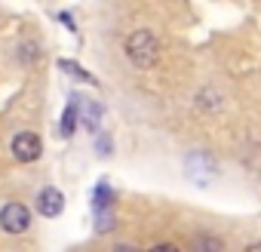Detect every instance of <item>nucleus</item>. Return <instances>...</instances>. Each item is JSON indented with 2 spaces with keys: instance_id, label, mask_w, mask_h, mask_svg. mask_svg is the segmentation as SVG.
<instances>
[{
  "instance_id": "1",
  "label": "nucleus",
  "mask_w": 261,
  "mask_h": 252,
  "mask_svg": "<svg viewBox=\"0 0 261 252\" xmlns=\"http://www.w3.org/2000/svg\"><path fill=\"white\" fill-rule=\"evenodd\" d=\"M123 49H126V59L136 68H142V71H148V68H154L160 62V40L148 28H139V31L129 34Z\"/></svg>"
},
{
  "instance_id": "2",
  "label": "nucleus",
  "mask_w": 261,
  "mask_h": 252,
  "mask_svg": "<svg viewBox=\"0 0 261 252\" xmlns=\"http://www.w3.org/2000/svg\"><path fill=\"white\" fill-rule=\"evenodd\" d=\"M0 228L7 234H25L31 228V209L19 200H10L0 206Z\"/></svg>"
},
{
  "instance_id": "3",
  "label": "nucleus",
  "mask_w": 261,
  "mask_h": 252,
  "mask_svg": "<svg viewBox=\"0 0 261 252\" xmlns=\"http://www.w3.org/2000/svg\"><path fill=\"white\" fill-rule=\"evenodd\" d=\"M185 172H188V179L197 185V188H206V185H212V179H215V160L209 157V154H191L188 160H185Z\"/></svg>"
},
{
  "instance_id": "4",
  "label": "nucleus",
  "mask_w": 261,
  "mask_h": 252,
  "mask_svg": "<svg viewBox=\"0 0 261 252\" xmlns=\"http://www.w3.org/2000/svg\"><path fill=\"white\" fill-rule=\"evenodd\" d=\"M10 148H13V157L19 163H34V160H40V151H43L37 133H19V136H13Z\"/></svg>"
},
{
  "instance_id": "5",
  "label": "nucleus",
  "mask_w": 261,
  "mask_h": 252,
  "mask_svg": "<svg viewBox=\"0 0 261 252\" xmlns=\"http://www.w3.org/2000/svg\"><path fill=\"white\" fill-rule=\"evenodd\" d=\"M62 209H65V194L59 188H43L37 194V212L43 218H56V215H62Z\"/></svg>"
},
{
  "instance_id": "6",
  "label": "nucleus",
  "mask_w": 261,
  "mask_h": 252,
  "mask_svg": "<svg viewBox=\"0 0 261 252\" xmlns=\"http://www.w3.org/2000/svg\"><path fill=\"white\" fill-rule=\"evenodd\" d=\"M105 209H114V191L108 182H98L92 191V212H105Z\"/></svg>"
},
{
  "instance_id": "7",
  "label": "nucleus",
  "mask_w": 261,
  "mask_h": 252,
  "mask_svg": "<svg viewBox=\"0 0 261 252\" xmlns=\"http://www.w3.org/2000/svg\"><path fill=\"white\" fill-rule=\"evenodd\" d=\"M77 108H80V98H77V95H71L68 111L62 114V126H59L65 139H71V136H74V130H77Z\"/></svg>"
},
{
  "instance_id": "8",
  "label": "nucleus",
  "mask_w": 261,
  "mask_h": 252,
  "mask_svg": "<svg viewBox=\"0 0 261 252\" xmlns=\"http://www.w3.org/2000/svg\"><path fill=\"white\" fill-rule=\"evenodd\" d=\"M221 237L215 234H197L194 237V252H221Z\"/></svg>"
},
{
  "instance_id": "9",
  "label": "nucleus",
  "mask_w": 261,
  "mask_h": 252,
  "mask_svg": "<svg viewBox=\"0 0 261 252\" xmlns=\"http://www.w3.org/2000/svg\"><path fill=\"white\" fill-rule=\"evenodd\" d=\"M114 228V209H105V212H95V231L105 234Z\"/></svg>"
},
{
  "instance_id": "10",
  "label": "nucleus",
  "mask_w": 261,
  "mask_h": 252,
  "mask_svg": "<svg viewBox=\"0 0 261 252\" xmlns=\"http://www.w3.org/2000/svg\"><path fill=\"white\" fill-rule=\"evenodd\" d=\"M59 68H62V71H71L77 80H89V83H92V77H89L80 65H74V62H68V59H59Z\"/></svg>"
},
{
  "instance_id": "11",
  "label": "nucleus",
  "mask_w": 261,
  "mask_h": 252,
  "mask_svg": "<svg viewBox=\"0 0 261 252\" xmlns=\"http://www.w3.org/2000/svg\"><path fill=\"white\" fill-rule=\"evenodd\" d=\"M83 126H86V130H95V126H98V108L95 105L83 114Z\"/></svg>"
},
{
  "instance_id": "12",
  "label": "nucleus",
  "mask_w": 261,
  "mask_h": 252,
  "mask_svg": "<svg viewBox=\"0 0 261 252\" xmlns=\"http://www.w3.org/2000/svg\"><path fill=\"white\" fill-rule=\"evenodd\" d=\"M148 252H178V246H175V243H157V246H151Z\"/></svg>"
},
{
  "instance_id": "13",
  "label": "nucleus",
  "mask_w": 261,
  "mask_h": 252,
  "mask_svg": "<svg viewBox=\"0 0 261 252\" xmlns=\"http://www.w3.org/2000/svg\"><path fill=\"white\" fill-rule=\"evenodd\" d=\"M34 56H37V53H34V46H31V43H25V46H22V59H25V62H31Z\"/></svg>"
},
{
  "instance_id": "14",
  "label": "nucleus",
  "mask_w": 261,
  "mask_h": 252,
  "mask_svg": "<svg viewBox=\"0 0 261 252\" xmlns=\"http://www.w3.org/2000/svg\"><path fill=\"white\" fill-rule=\"evenodd\" d=\"M108 151H111V148H108V139H98V154L108 157Z\"/></svg>"
},
{
  "instance_id": "15",
  "label": "nucleus",
  "mask_w": 261,
  "mask_h": 252,
  "mask_svg": "<svg viewBox=\"0 0 261 252\" xmlns=\"http://www.w3.org/2000/svg\"><path fill=\"white\" fill-rule=\"evenodd\" d=\"M246 252H261V240H258V243H252V246H246Z\"/></svg>"
}]
</instances>
